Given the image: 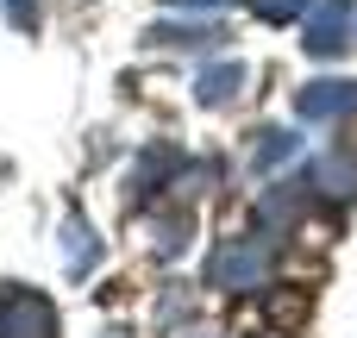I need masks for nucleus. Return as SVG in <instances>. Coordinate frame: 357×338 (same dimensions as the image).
<instances>
[{
	"instance_id": "obj_1",
	"label": "nucleus",
	"mask_w": 357,
	"mask_h": 338,
	"mask_svg": "<svg viewBox=\"0 0 357 338\" xmlns=\"http://www.w3.org/2000/svg\"><path fill=\"white\" fill-rule=\"evenodd\" d=\"M0 338H56V307L38 289H0Z\"/></svg>"
},
{
	"instance_id": "obj_2",
	"label": "nucleus",
	"mask_w": 357,
	"mask_h": 338,
	"mask_svg": "<svg viewBox=\"0 0 357 338\" xmlns=\"http://www.w3.org/2000/svg\"><path fill=\"white\" fill-rule=\"evenodd\" d=\"M264 276V257L251 251V245H226V251H213V263H207V282L213 289H251Z\"/></svg>"
},
{
	"instance_id": "obj_3",
	"label": "nucleus",
	"mask_w": 357,
	"mask_h": 338,
	"mask_svg": "<svg viewBox=\"0 0 357 338\" xmlns=\"http://www.w3.org/2000/svg\"><path fill=\"white\" fill-rule=\"evenodd\" d=\"M63 263H69V276H75V282L100 263V238L88 232V220H82V213H69V220H63Z\"/></svg>"
},
{
	"instance_id": "obj_4",
	"label": "nucleus",
	"mask_w": 357,
	"mask_h": 338,
	"mask_svg": "<svg viewBox=\"0 0 357 338\" xmlns=\"http://www.w3.org/2000/svg\"><path fill=\"white\" fill-rule=\"evenodd\" d=\"M182 314H188V301H182V295H163V301H157V326H176Z\"/></svg>"
},
{
	"instance_id": "obj_5",
	"label": "nucleus",
	"mask_w": 357,
	"mask_h": 338,
	"mask_svg": "<svg viewBox=\"0 0 357 338\" xmlns=\"http://www.w3.org/2000/svg\"><path fill=\"white\" fill-rule=\"evenodd\" d=\"M100 338H132V332H119V326H107V332H100Z\"/></svg>"
}]
</instances>
